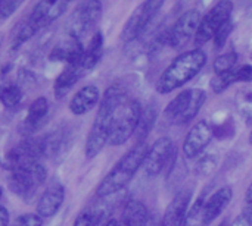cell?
<instances>
[{"label": "cell", "instance_id": "cell-1", "mask_svg": "<svg viewBox=\"0 0 252 226\" xmlns=\"http://www.w3.org/2000/svg\"><path fill=\"white\" fill-rule=\"evenodd\" d=\"M127 96H128L127 91L120 84H114L105 91L103 97L100 99L94 122H93V125L89 131L87 140H86L84 153H86L87 160L94 159L108 144L114 113H115L118 104Z\"/></svg>", "mask_w": 252, "mask_h": 226}, {"label": "cell", "instance_id": "cell-2", "mask_svg": "<svg viewBox=\"0 0 252 226\" xmlns=\"http://www.w3.org/2000/svg\"><path fill=\"white\" fill-rule=\"evenodd\" d=\"M148 143H136L109 171V174L100 181L96 188V196L100 199L111 197L123 191L131 179L136 176L137 171L143 166L145 157L148 154Z\"/></svg>", "mask_w": 252, "mask_h": 226}, {"label": "cell", "instance_id": "cell-3", "mask_svg": "<svg viewBox=\"0 0 252 226\" xmlns=\"http://www.w3.org/2000/svg\"><path fill=\"white\" fill-rule=\"evenodd\" d=\"M205 63L207 54L201 49L188 50L179 54L159 75L155 84L157 93L165 96L177 88H182L202 71Z\"/></svg>", "mask_w": 252, "mask_h": 226}, {"label": "cell", "instance_id": "cell-4", "mask_svg": "<svg viewBox=\"0 0 252 226\" xmlns=\"http://www.w3.org/2000/svg\"><path fill=\"white\" fill-rule=\"evenodd\" d=\"M142 110H143L142 104L136 99H131L128 96L123 99V101L118 104L114 113L109 141H108L109 146L112 147L123 146L136 134L142 116Z\"/></svg>", "mask_w": 252, "mask_h": 226}, {"label": "cell", "instance_id": "cell-5", "mask_svg": "<svg viewBox=\"0 0 252 226\" xmlns=\"http://www.w3.org/2000/svg\"><path fill=\"white\" fill-rule=\"evenodd\" d=\"M207 93L201 88H189L179 93L164 109V116L167 121L176 125L190 124L202 106L205 104Z\"/></svg>", "mask_w": 252, "mask_h": 226}, {"label": "cell", "instance_id": "cell-6", "mask_svg": "<svg viewBox=\"0 0 252 226\" xmlns=\"http://www.w3.org/2000/svg\"><path fill=\"white\" fill-rule=\"evenodd\" d=\"M46 178H47L46 168L40 162H35L24 168L10 171L7 185L13 194L22 199H30L38 190V187L44 184Z\"/></svg>", "mask_w": 252, "mask_h": 226}, {"label": "cell", "instance_id": "cell-7", "mask_svg": "<svg viewBox=\"0 0 252 226\" xmlns=\"http://www.w3.org/2000/svg\"><path fill=\"white\" fill-rule=\"evenodd\" d=\"M102 15V3L100 0H83L71 13L66 25V35H71L74 38H78L83 41V38L92 32V29L96 26Z\"/></svg>", "mask_w": 252, "mask_h": 226}, {"label": "cell", "instance_id": "cell-8", "mask_svg": "<svg viewBox=\"0 0 252 226\" xmlns=\"http://www.w3.org/2000/svg\"><path fill=\"white\" fill-rule=\"evenodd\" d=\"M176 156L177 153L173 146V141L168 137H161L152 146H149L142 168L145 174L151 178L161 175L164 171L170 174L173 165L176 163Z\"/></svg>", "mask_w": 252, "mask_h": 226}, {"label": "cell", "instance_id": "cell-9", "mask_svg": "<svg viewBox=\"0 0 252 226\" xmlns=\"http://www.w3.org/2000/svg\"><path fill=\"white\" fill-rule=\"evenodd\" d=\"M232 12H233V1L232 0H220L219 3H216L205 13V16L201 18L198 31L193 37L195 46L199 49L201 46H204L210 40H213L216 32L219 31V28L232 18Z\"/></svg>", "mask_w": 252, "mask_h": 226}, {"label": "cell", "instance_id": "cell-10", "mask_svg": "<svg viewBox=\"0 0 252 226\" xmlns=\"http://www.w3.org/2000/svg\"><path fill=\"white\" fill-rule=\"evenodd\" d=\"M164 3L165 0H143L127 19L121 31V40L124 43H130L142 35Z\"/></svg>", "mask_w": 252, "mask_h": 226}, {"label": "cell", "instance_id": "cell-11", "mask_svg": "<svg viewBox=\"0 0 252 226\" xmlns=\"http://www.w3.org/2000/svg\"><path fill=\"white\" fill-rule=\"evenodd\" d=\"M201 18L202 16L198 9H190L185 12L174 22V25L165 31V44L173 49H180L186 46L195 37Z\"/></svg>", "mask_w": 252, "mask_h": 226}, {"label": "cell", "instance_id": "cell-12", "mask_svg": "<svg viewBox=\"0 0 252 226\" xmlns=\"http://www.w3.org/2000/svg\"><path fill=\"white\" fill-rule=\"evenodd\" d=\"M213 138H214L213 125L207 121L196 122L189 129V132L183 140V146H182L183 156L189 160L196 159L208 147Z\"/></svg>", "mask_w": 252, "mask_h": 226}, {"label": "cell", "instance_id": "cell-13", "mask_svg": "<svg viewBox=\"0 0 252 226\" xmlns=\"http://www.w3.org/2000/svg\"><path fill=\"white\" fill-rule=\"evenodd\" d=\"M84 54L83 41L66 35V38L61 40L50 51L49 59L52 62H63L65 65H75L80 63Z\"/></svg>", "mask_w": 252, "mask_h": 226}, {"label": "cell", "instance_id": "cell-14", "mask_svg": "<svg viewBox=\"0 0 252 226\" xmlns=\"http://www.w3.org/2000/svg\"><path fill=\"white\" fill-rule=\"evenodd\" d=\"M65 200V188L61 182H53L50 187L46 188V191L40 196L37 201V215L43 219L53 218L59 209L62 207Z\"/></svg>", "mask_w": 252, "mask_h": 226}, {"label": "cell", "instance_id": "cell-15", "mask_svg": "<svg viewBox=\"0 0 252 226\" xmlns=\"http://www.w3.org/2000/svg\"><path fill=\"white\" fill-rule=\"evenodd\" d=\"M192 193L189 190H182L174 196V199L167 206L164 216L161 219V226H183L189 210Z\"/></svg>", "mask_w": 252, "mask_h": 226}, {"label": "cell", "instance_id": "cell-16", "mask_svg": "<svg viewBox=\"0 0 252 226\" xmlns=\"http://www.w3.org/2000/svg\"><path fill=\"white\" fill-rule=\"evenodd\" d=\"M66 4L68 3L65 0H38L27 19L37 25L40 29L53 22L65 10Z\"/></svg>", "mask_w": 252, "mask_h": 226}, {"label": "cell", "instance_id": "cell-17", "mask_svg": "<svg viewBox=\"0 0 252 226\" xmlns=\"http://www.w3.org/2000/svg\"><path fill=\"white\" fill-rule=\"evenodd\" d=\"M99 103H100L99 88L96 85H86L72 96L68 104V109L72 115L83 116L89 113L90 110H93Z\"/></svg>", "mask_w": 252, "mask_h": 226}, {"label": "cell", "instance_id": "cell-18", "mask_svg": "<svg viewBox=\"0 0 252 226\" xmlns=\"http://www.w3.org/2000/svg\"><path fill=\"white\" fill-rule=\"evenodd\" d=\"M232 199H233V190L229 185L219 188L214 194H211V197L207 199L205 206H204V216H205L207 226L213 224L226 210Z\"/></svg>", "mask_w": 252, "mask_h": 226}, {"label": "cell", "instance_id": "cell-19", "mask_svg": "<svg viewBox=\"0 0 252 226\" xmlns=\"http://www.w3.org/2000/svg\"><path fill=\"white\" fill-rule=\"evenodd\" d=\"M84 69L81 68L80 63L75 65H65L62 72L56 76L55 84H53V94L55 99H63L69 90L78 82V79L84 75Z\"/></svg>", "mask_w": 252, "mask_h": 226}, {"label": "cell", "instance_id": "cell-20", "mask_svg": "<svg viewBox=\"0 0 252 226\" xmlns=\"http://www.w3.org/2000/svg\"><path fill=\"white\" fill-rule=\"evenodd\" d=\"M148 219H149L148 207L140 200L131 199L123 207L118 226H146Z\"/></svg>", "mask_w": 252, "mask_h": 226}, {"label": "cell", "instance_id": "cell-21", "mask_svg": "<svg viewBox=\"0 0 252 226\" xmlns=\"http://www.w3.org/2000/svg\"><path fill=\"white\" fill-rule=\"evenodd\" d=\"M49 113V101L46 97H37L27 110L22 128L25 132H34Z\"/></svg>", "mask_w": 252, "mask_h": 226}, {"label": "cell", "instance_id": "cell-22", "mask_svg": "<svg viewBox=\"0 0 252 226\" xmlns=\"http://www.w3.org/2000/svg\"><path fill=\"white\" fill-rule=\"evenodd\" d=\"M102 54H103V35L100 31H96L92 35L87 47H84V54H83V59L80 62V65L86 74L89 71H92L99 63Z\"/></svg>", "mask_w": 252, "mask_h": 226}, {"label": "cell", "instance_id": "cell-23", "mask_svg": "<svg viewBox=\"0 0 252 226\" xmlns=\"http://www.w3.org/2000/svg\"><path fill=\"white\" fill-rule=\"evenodd\" d=\"M37 31H38V26L34 25L31 21L25 19L22 24H19L13 29V34H12V38H10V49L18 50L22 44H25L30 38H32L34 34H37Z\"/></svg>", "mask_w": 252, "mask_h": 226}, {"label": "cell", "instance_id": "cell-24", "mask_svg": "<svg viewBox=\"0 0 252 226\" xmlns=\"http://www.w3.org/2000/svg\"><path fill=\"white\" fill-rule=\"evenodd\" d=\"M157 118H158V112L154 106H148L146 109L142 110V116H140L139 126L136 131V137H137L136 143H145L146 141L149 132L152 131V128L157 122Z\"/></svg>", "mask_w": 252, "mask_h": 226}, {"label": "cell", "instance_id": "cell-25", "mask_svg": "<svg viewBox=\"0 0 252 226\" xmlns=\"http://www.w3.org/2000/svg\"><path fill=\"white\" fill-rule=\"evenodd\" d=\"M22 100V88L18 84L0 81V101L6 107H16Z\"/></svg>", "mask_w": 252, "mask_h": 226}, {"label": "cell", "instance_id": "cell-26", "mask_svg": "<svg viewBox=\"0 0 252 226\" xmlns=\"http://www.w3.org/2000/svg\"><path fill=\"white\" fill-rule=\"evenodd\" d=\"M205 194H201L193 204L189 207L186 219H185V225L183 226H207L205 224V216H204V206H205Z\"/></svg>", "mask_w": 252, "mask_h": 226}, {"label": "cell", "instance_id": "cell-27", "mask_svg": "<svg viewBox=\"0 0 252 226\" xmlns=\"http://www.w3.org/2000/svg\"><path fill=\"white\" fill-rule=\"evenodd\" d=\"M236 109L247 124H252V87L242 88L238 93Z\"/></svg>", "mask_w": 252, "mask_h": 226}, {"label": "cell", "instance_id": "cell-28", "mask_svg": "<svg viewBox=\"0 0 252 226\" xmlns=\"http://www.w3.org/2000/svg\"><path fill=\"white\" fill-rule=\"evenodd\" d=\"M236 82H239V81H238V75H236V68H233L229 72L214 75L213 79L210 81V87L216 94H220V93L226 91L230 85H233Z\"/></svg>", "mask_w": 252, "mask_h": 226}, {"label": "cell", "instance_id": "cell-29", "mask_svg": "<svg viewBox=\"0 0 252 226\" xmlns=\"http://www.w3.org/2000/svg\"><path fill=\"white\" fill-rule=\"evenodd\" d=\"M236 62H238L236 51H227V53H223V54L217 56L216 60H214V65H213L216 75L232 71L233 68H236Z\"/></svg>", "mask_w": 252, "mask_h": 226}, {"label": "cell", "instance_id": "cell-30", "mask_svg": "<svg viewBox=\"0 0 252 226\" xmlns=\"http://www.w3.org/2000/svg\"><path fill=\"white\" fill-rule=\"evenodd\" d=\"M233 26H235V25H233L232 19H229L226 24H223V25L219 28V31H217L216 35H214V49H216V50H221V49L226 46V43H227V40H229L232 31H233Z\"/></svg>", "mask_w": 252, "mask_h": 226}, {"label": "cell", "instance_id": "cell-31", "mask_svg": "<svg viewBox=\"0 0 252 226\" xmlns=\"http://www.w3.org/2000/svg\"><path fill=\"white\" fill-rule=\"evenodd\" d=\"M217 166V157L214 154H205L202 157H199V160L196 162V166H195V171H196V175H210Z\"/></svg>", "mask_w": 252, "mask_h": 226}, {"label": "cell", "instance_id": "cell-32", "mask_svg": "<svg viewBox=\"0 0 252 226\" xmlns=\"http://www.w3.org/2000/svg\"><path fill=\"white\" fill-rule=\"evenodd\" d=\"M25 0H0V25H3Z\"/></svg>", "mask_w": 252, "mask_h": 226}, {"label": "cell", "instance_id": "cell-33", "mask_svg": "<svg viewBox=\"0 0 252 226\" xmlns=\"http://www.w3.org/2000/svg\"><path fill=\"white\" fill-rule=\"evenodd\" d=\"M43 221L37 213H25L18 216L10 226H43Z\"/></svg>", "mask_w": 252, "mask_h": 226}, {"label": "cell", "instance_id": "cell-34", "mask_svg": "<svg viewBox=\"0 0 252 226\" xmlns=\"http://www.w3.org/2000/svg\"><path fill=\"white\" fill-rule=\"evenodd\" d=\"M72 226H99V222L96 219V215L93 209H86L83 210L74 221Z\"/></svg>", "mask_w": 252, "mask_h": 226}, {"label": "cell", "instance_id": "cell-35", "mask_svg": "<svg viewBox=\"0 0 252 226\" xmlns=\"http://www.w3.org/2000/svg\"><path fill=\"white\" fill-rule=\"evenodd\" d=\"M236 75L239 82H252V65L245 63L242 66H236Z\"/></svg>", "mask_w": 252, "mask_h": 226}, {"label": "cell", "instance_id": "cell-36", "mask_svg": "<svg viewBox=\"0 0 252 226\" xmlns=\"http://www.w3.org/2000/svg\"><path fill=\"white\" fill-rule=\"evenodd\" d=\"M244 213L248 216V219L251 221L252 224V181L251 184L248 185V188H247V193H245V207H244Z\"/></svg>", "mask_w": 252, "mask_h": 226}, {"label": "cell", "instance_id": "cell-37", "mask_svg": "<svg viewBox=\"0 0 252 226\" xmlns=\"http://www.w3.org/2000/svg\"><path fill=\"white\" fill-rule=\"evenodd\" d=\"M230 226H252V224L251 221L248 219V216L242 212L241 215H238V216L235 218L233 222H230Z\"/></svg>", "mask_w": 252, "mask_h": 226}, {"label": "cell", "instance_id": "cell-38", "mask_svg": "<svg viewBox=\"0 0 252 226\" xmlns=\"http://www.w3.org/2000/svg\"><path fill=\"white\" fill-rule=\"evenodd\" d=\"M9 212L6 210V207L0 206V226H9Z\"/></svg>", "mask_w": 252, "mask_h": 226}, {"label": "cell", "instance_id": "cell-39", "mask_svg": "<svg viewBox=\"0 0 252 226\" xmlns=\"http://www.w3.org/2000/svg\"><path fill=\"white\" fill-rule=\"evenodd\" d=\"M103 226H118V221L111 218V219H109V221H108V222H106Z\"/></svg>", "mask_w": 252, "mask_h": 226}, {"label": "cell", "instance_id": "cell-40", "mask_svg": "<svg viewBox=\"0 0 252 226\" xmlns=\"http://www.w3.org/2000/svg\"><path fill=\"white\" fill-rule=\"evenodd\" d=\"M219 226H230V222H229V219H223Z\"/></svg>", "mask_w": 252, "mask_h": 226}, {"label": "cell", "instance_id": "cell-41", "mask_svg": "<svg viewBox=\"0 0 252 226\" xmlns=\"http://www.w3.org/2000/svg\"><path fill=\"white\" fill-rule=\"evenodd\" d=\"M248 141H250V144L252 146V129H251V134H250V140H248Z\"/></svg>", "mask_w": 252, "mask_h": 226}, {"label": "cell", "instance_id": "cell-42", "mask_svg": "<svg viewBox=\"0 0 252 226\" xmlns=\"http://www.w3.org/2000/svg\"><path fill=\"white\" fill-rule=\"evenodd\" d=\"M1 196H3V190H1V187H0V199H1Z\"/></svg>", "mask_w": 252, "mask_h": 226}, {"label": "cell", "instance_id": "cell-43", "mask_svg": "<svg viewBox=\"0 0 252 226\" xmlns=\"http://www.w3.org/2000/svg\"><path fill=\"white\" fill-rule=\"evenodd\" d=\"M66 3H71V1H77V0H65Z\"/></svg>", "mask_w": 252, "mask_h": 226}, {"label": "cell", "instance_id": "cell-44", "mask_svg": "<svg viewBox=\"0 0 252 226\" xmlns=\"http://www.w3.org/2000/svg\"><path fill=\"white\" fill-rule=\"evenodd\" d=\"M251 60H252V56H251Z\"/></svg>", "mask_w": 252, "mask_h": 226}]
</instances>
